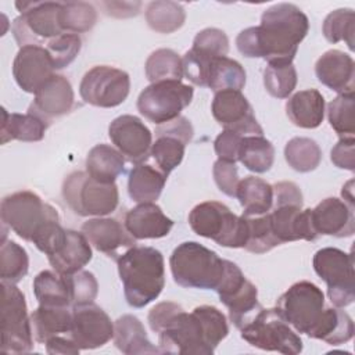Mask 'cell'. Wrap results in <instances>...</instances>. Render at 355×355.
<instances>
[{
	"label": "cell",
	"instance_id": "74e56055",
	"mask_svg": "<svg viewBox=\"0 0 355 355\" xmlns=\"http://www.w3.org/2000/svg\"><path fill=\"white\" fill-rule=\"evenodd\" d=\"M239 161L251 172H268L275 161V147L263 136H244L239 150Z\"/></svg>",
	"mask_w": 355,
	"mask_h": 355
},
{
	"label": "cell",
	"instance_id": "9f6ffc18",
	"mask_svg": "<svg viewBox=\"0 0 355 355\" xmlns=\"http://www.w3.org/2000/svg\"><path fill=\"white\" fill-rule=\"evenodd\" d=\"M46 351L50 355H76L79 354L80 348L76 345V343L71 338L69 334H61L54 336L49 338L46 343Z\"/></svg>",
	"mask_w": 355,
	"mask_h": 355
},
{
	"label": "cell",
	"instance_id": "ab89813d",
	"mask_svg": "<svg viewBox=\"0 0 355 355\" xmlns=\"http://www.w3.org/2000/svg\"><path fill=\"white\" fill-rule=\"evenodd\" d=\"M146 76L151 83L165 80H179L183 78V64L179 54L171 49L153 51L144 65Z\"/></svg>",
	"mask_w": 355,
	"mask_h": 355
},
{
	"label": "cell",
	"instance_id": "d6986e66",
	"mask_svg": "<svg viewBox=\"0 0 355 355\" xmlns=\"http://www.w3.org/2000/svg\"><path fill=\"white\" fill-rule=\"evenodd\" d=\"M108 136L116 150L133 164H140L150 155L153 135L135 115L126 114L115 118L108 126Z\"/></svg>",
	"mask_w": 355,
	"mask_h": 355
},
{
	"label": "cell",
	"instance_id": "7402d4cb",
	"mask_svg": "<svg viewBox=\"0 0 355 355\" xmlns=\"http://www.w3.org/2000/svg\"><path fill=\"white\" fill-rule=\"evenodd\" d=\"M311 220L318 236L349 237L355 232L354 207L336 197L324 198L312 208Z\"/></svg>",
	"mask_w": 355,
	"mask_h": 355
},
{
	"label": "cell",
	"instance_id": "f1b7e54d",
	"mask_svg": "<svg viewBox=\"0 0 355 355\" xmlns=\"http://www.w3.org/2000/svg\"><path fill=\"white\" fill-rule=\"evenodd\" d=\"M114 344L126 355L161 354V349L148 340L140 319L133 315H123L115 320Z\"/></svg>",
	"mask_w": 355,
	"mask_h": 355
},
{
	"label": "cell",
	"instance_id": "44dd1931",
	"mask_svg": "<svg viewBox=\"0 0 355 355\" xmlns=\"http://www.w3.org/2000/svg\"><path fill=\"white\" fill-rule=\"evenodd\" d=\"M75 103L71 82L64 75L54 73L36 93L28 112L50 123L54 118L68 114Z\"/></svg>",
	"mask_w": 355,
	"mask_h": 355
},
{
	"label": "cell",
	"instance_id": "db71d44e",
	"mask_svg": "<svg viewBox=\"0 0 355 355\" xmlns=\"http://www.w3.org/2000/svg\"><path fill=\"white\" fill-rule=\"evenodd\" d=\"M331 162L340 168L355 171V137H341L330 151Z\"/></svg>",
	"mask_w": 355,
	"mask_h": 355
},
{
	"label": "cell",
	"instance_id": "7bdbcfd3",
	"mask_svg": "<svg viewBox=\"0 0 355 355\" xmlns=\"http://www.w3.org/2000/svg\"><path fill=\"white\" fill-rule=\"evenodd\" d=\"M97 22L96 8L86 1H68L61 4L60 25L65 33H83Z\"/></svg>",
	"mask_w": 355,
	"mask_h": 355
},
{
	"label": "cell",
	"instance_id": "ba28073f",
	"mask_svg": "<svg viewBox=\"0 0 355 355\" xmlns=\"http://www.w3.org/2000/svg\"><path fill=\"white\" fill-rule=\"evenodd\" d=\"M276 309L295 331L313 338L324 315V294L315 283L301 280L280 295Z\"/></svg>",
	"mask_w": 355,
	"mask_h": 355
},
{
	"label": "cell",
	"instance_id": "f546056e",
	"mask_svg": "<svg viewBox=\"0 0 355 355\" xmlns=\"http://www.w3.org/2000/svg\"><path fill=\"white\" fill-rule=\"evenodd\" d=\"M31 324L35 340L44 344L54 336L71 333L72 309L69 306L39 305L31 313Z\"/></svg>",
	"mask_w": 355,
	"mask_h": 355
},
{
	"label": "cell",
	"instance_id": "ffe728a7",
	"mask_svg": "<svg viewBox=\"0 0 355 355\" xmlns=\"http://www.w3.org/2000/svg\"><path fill=\"white\" fill-rule=\"evenodd\" d=\"M12 75L24 92L35 94L54 75V64L46 47H19L12 62Z\"/></svg>",
	"mask_w": 355,
	"mask_h": 355
},
{
	"label": "cell",
	"instance_id": "e0dca14e",
	"mask_svg": "<svg viewBox=\"0 0 355 355\" xmlns=\"http://www.w3.org/2000/svg\"><path fill=\"white\" fill-rule=\"evenodd\" d=\"M215 121L227 130L241 136H263V129L258 123L254 110L241 90L226 89L216 92L211 105Z\"/></svg>",
	"mask_w": 355,
	"mask_h": 355
},
{
	"label": "cell",
	"instance_id": "d6a6232c",
	"mask_svg": "<svg viewBox=\"0 0 355 355\" xmlns=\"http://www.w3.org/2000/svg\"><path fill=\"white\" fill-rule=\"evenodd\" d=\"M236 197L244 216H259L273 207V186L261 178L247 176L239 182Z\"/></svg>",
	"mask_w": 355,
	"mask_h": 355
},
{
	"label": "cell",
	"instance_id": "8fae6325",
	"mask_svg": "<svg viewBox=\"0 0 355 355\" xmlns=\"http://www.w3.org/2000/svg\"><path fill=\"white\" fill-rule=\"evenodd\" d=\"M1 345L3 354H26L33 348L31 316L24 293L1 282Z\"/></svg>",
	"mask_w": 355,
	"mask_h": 355
},
{
	"label": "cell",
	"instance_id": "7a4b0ae2",
	"mask_svg": "<svg viewBox=\"0 0 355 355\" xmlns=\"http://www.w3.org/2000/svg\"><path fill=\"white\" fill-rule=\"evenodd\" d=\"M309 31L308 17L291 3L266 8L258 26L241 31L237 50L248 58H263L268 64H293L300 43Z\"/></svg>",
	"mask_w": 355,
	"mask_h": 355
},
{
	"label": "cell",
	"instance_id": "816d5d0a",
	"mask_svg": "<svg viewBox=\"0 0 355 355\" xmlns=\"http://www.w3.org/2000/svg\"><path fill=\"white\" fill-rule=\"evenodd\" d=\"M212 175L218 189L223 194L229 197H236L240 179H239V171L234 162L216 159L212 166Z\"/></svg>",
	"mask_w": 355,
	"mask_h": 355
},
{
	"label": "cell",
	"instance_id": "836d02e7",
	"mask_svg": "<svg viewBox=\"0 0 355 355\" xmlns=\"http://www.w3.org/2000/svg\"><path fill=\"white\" fill-rule=\"evenodd\" d=\"M125 171V157L110 144L94 146L86 157V172L97 182L115 183Z\"/></svg>",
	"mask_w": 355,
	"mask_h": 355
},
{
	"label": "cell",
	"instance_id": "277c9868",
	"mask_svg": "<svg viewBox=\"0 0 355 355\" xmlns=\"http://www.w3.org/2000/svg\"><path fill=\"white\" fill-rule=\"evenodd\" d=\"M116 265L130 306L143 308L158 298L165 286V262L161 251L133 245L116 258Z\"/></svg>",
	"mask_w": 355,
	"mask_h": 355
},
{
	"label": "cell",
	"instance_id": "4fadbf2b",
	"mask_svg": "<svg viewBox=\"0 0 355 355\" xmlns=\"http://www.w3.org/2000/svg\"><path fill=\"white\" fill-rule=\"evenodd\" d=\"M194 90L179 80L151 83L141 90L137 98L139 112L155 125H162L180 116L191 103Z\"/></svg>",
	"mask_w": 355,
	"mask_h": 355
},
{
	"label": "cell",
	"instance_id": "ac0fdd59",
	"mask_svg": "<svg viewBox=\"0 0 355 355\" xmlns=\"http://www.w3.org/2000/svg\"><path fill=\"white\" fill-rule=\"evenodd\" d=\"M71 338L80 349H94L114 338V323L94 302L72 306Z\"/></svg>",
	"mask_w": 355,
	"mask_h": 355
},
{
	"label": "cell",
	"instance_id": "bcb514c9",
	"mask_svg": "<svg viewBox=\"0 0 355 355\" xmlns=\"http://www.w3.org/2000/svg\"><path fill=\"white\" fill-rule=\"evenodd\" d=\"M297 69L293 64H268L263 71L266 92L276 98H287L297 86Z\"/></svg>",
	"mask_w": 355,
	"mask_h": 355
},
{
	"label": "cell",
	"instance_id": "5bb4252c",
	"mask_svg": "<svg viewBox=\"0 0 355 355\" xmlns=\"http://www.w3.org/2000/svg\"><path fill=\"white\" fill-rule=\"evenodd\" d=\"M216 293L220 302L229 309V318L237 329L247 324L262 309L257 287L232 261L225 259V273L216 287Z\"/></svg>",
	"mask_w": 355,
	"mask_h": 355
},
{
	"label": "cell",
	"instance_id": "60d3db41",
	"mask_svg": "<svg viewBox=\"0 0 355 355\" xmlns=\"http://www.w3.org/2000/svg\"><path fill=\"white\" fill-rule=\"evenodd\" d=\"M284 158L288 166L297 172L315 171L322 161L319 144L309 137H293L286 143Z\"/></svg>",
	"mask_w": 355,
	"mask_h": 355
},
{
	"label": "cell",
	"instance_id": "7c38bea8",
	"mask_svg": "<svg viewBox=\"0 0 355 355\" xmlns=\"http://www.w3.org/2000/svg\"><path fill=\"white\" fill-rule=\"evenodd\" d=\"M316 275L327 284L330 302L337 308L348 306L355 300L354 257L336 247H324L312 259Z\"/></svg>",
	"mask_w": 355,
	"mask_h": 355
},
{
	"label": "cell",
	"instance_id": "e575fe53",
	"mask_svg": "<svg viewBox=\"0 0 355 355\" xmlns=\"http://www.w3.org/2000/svg\"><path fill=\"white\" fill-rule=\"evenodd\" d=\"M33 293L39 305L69 306L71 293L67 276L55 270H42L33 279Z\"/></svg>",
	"mask_w": 355,
	"mask_h": 355
},
{
	"label": "cell",
	"instance_id": "b9f144b4",
	"mask_svg": "<svg viewBox=\"0 0 355 355\" xmlns=\"http://www.w3.org/2000/svg\"><path fill=\"white\" fill-rule=\"evenodd\" d=\"M29 269V258L18 243L3 240L0 245V277L3 283L17 284Z\"/></svg>",
	"mask_w": 355,
	"mask_h": 355
},
{
	"label": "cell",
	"instance_id": "30bf717a",
	"mask_svg": "<svg viewBox=\"0 0 355 355\" xmlns=\"http://www.w3.org/2000/svg\"><path fill=\"white\" fill-rule=\"evenodd\" d=\"M240 331L243 340L263 351H276L286 355H297L302 351L301 337L276 308L259 309Z\"/></svg>",
	"mask_w": 355,
	"mask_h": 355
},
{
	"label": "cell",
	"instance_id": "680465c9",
	"mask_svg": "<svg viewBox=\"0 0 355 355\" xmlns=\"http://www.w3.org/2000/svg\"><path fill=\"white\" fill-rule=\"evenodd\" d=\"M341 196L344 198V201L347 204H349L351 207H354V180H348L344 186H343V190H341Z\"/></svg>",
	"mask_w": 355,
	"mask_h": 355
},
{
	"label": "cell",
	"instance_id": "603a6c76",
	"mask_svg": "<svg viewBox=\"0 0 355 355\" xmlns=\"http://www.w3.org/2000/svg\"><path fill=\"white\" fill-rule=\"evenodd\" d=\"M82 233L90 245L110 258H118L121 250H128L136 244L125 226L112 218L89 219L82 225Z\"/></svg>",
	"mask_w": 355,
	"mask_h": 355
},
{
	"label": "cell",
	"instance_id": "6da1fadb",
	"mask_svg": "<svg viewBox=\"0 0 355 355\" xmlns=\"http://www.w3.org/2000/svg\"><path fill=\"white\" fill-rule=\"evenodd\" d=\"M147 320L158 333L161 354L211 355L229 333L226 316L212 305L187 313L179 304L164 301L151 308Z\"/></svg>",
	"mask_w": 355,
	"mask_h": 355
},
{
	"label": "cell",
	"instance_id": "f5cc1de1",
	"mask_svg": "<svg viewBox=\"0 0 355 355\" xmlns=\"http://www.w3.org/2000/svg\"><path fill=\"white\" fill-rule=\"evenodd\" d=\"M243 137L244 136L233 130L223 129L214 141V148L218 155V159L236 164L239 161V150Z\"/></svg>",
	"mask_w": 355,
	"mask_h": 355
},
{
	"label": "cell",
	"instance_id": "681fc988",
	"mask_svg": "<svg viewBox=\"0 0 355 355\" xmlns=\"http://www.w3.org/2000/svg\"><path fill=\"white\" fill-rule=\"evenodd\" d=\"M191 49L211 58L226 57L229 53V39L218 28H205L196 35Z\"/></svg>",
	"mask_w": 355,
	"mask_h": 355
},
{
	"label": "cell",
	"instance_id": "3957f363",
	"mask_svg": "<svg viewBox=\"0 0 355 355\" xmlns=\"http://www.w3.org/2000/svg\"><path fill=\"white\" fill-rule=\"evenodd\" d=\"M0 215L3 226L33 243L47 257L65 241L67 229L60 225L58 212L33 191L21 190L4 197Z\"/></svg>",
	"mask_w": 355,
	"mask_h": 355
},
{
	"label": "cell",
	"instance_id": "f35d334b",
	"mask_svg": "<svg viewBox=\"0 0 355 355\" xmlns=\"http://www.w3.org/2000/svg\"><path fill=\"white\" fill-rule=\"evenodd\" d=\"M244 85L245 71L239 61L226 55L218 57L211 62L207 76V87L216 93L226 89L241 90Z\"/></svg>",
	"mask_w": 355,
	"mask_h": 355
},
{
	"label": "cell",
	"instance_id": "2e32d148",
	"mask_svg": "<svg viewBox=\"0 0 355 355\" xmlns=\"http://www.w3.org/2000/svg\"><path fill=\"white\" fill-rule=\"evenodd\" d=\"M193 126L184 116H178L173 121L157 126V139L151 146L150 155L164 175L168 176L180 165L184 157L186 146L193 139Z\"/></svg>",
	"mask_w": 355,
	"mask_h": 355
},
{
	"label": "cell",
	"instance_id": "4316f807",
	"mask_svg": "<svg viewBox=\"0 0 355 355\" xmlns=\"http://www.w3.org/2000/svg\"><path fill=\"white\" fill-rule=\"evenodd\" d=\"M93 257L92 247L86 236L80 232L67 229V237L62 245L51 255H49V262L53 269L62 275L71 276L86 266Z\"/></svg>",
	"mask_w": 355,
	"mask_h": 355
},
{
	"label": "cell",
	"instance_id": "c3c4849f",
	"mask_svg": "<svg viewBox=\"0 0 355 355\" xmlns=\"http://www.w3.org/2000/svg\"><path fill=\"white\" fill-rule=\"evenodd\" d=\"M44 47L51 57L54 69H62L78 57L82 47V40L79 35L62 33L51 39Z\"/></svg>",
	"mask_w": 355,
	"mask_h": 355
},
{
	"label": "cell",
	"instance_id": "d590c367",
	"mask_svg": "<svg viewBox=\"0 0 355 355\" xmlns=\"http://www.w3.org/2000/svg\"><path fill=\"white\" fill-rule=\"evenodd\" d=\"M354 331V320L343 308L326 306L313 338L322 340L330 345H340L352 340Z\"/></svg>",
	"mask_w": 355,
	"mask_h": 355
},
{
	"label": "cell",
	"instance_id": "8992f818",
	"mask_svg": "<svg viewBox=\"0 0 355 355\" xmlns=\"http://www.w3.org/2000/svg\"><path fill=\"white\" fill-rule=\"evenodd\" d=\"M191 230L227 248H244L248 240V223L244 215H234L225 204L204 201L189 214Z\"/></svg>",
	"mask_w": 355,
	"mask_h": 355
},
{
	"label": "cell",
	"instance_id": "4dcf8cb0",
	"mask_svg": "<svg viewBox=\"0 0 355 355\" xmlns=\"http://www.w3.org/2000/svg\"><path fill=\"white\" fill-rule=\"evenodd\" d=\"M166 175L150 164H136L128 178L129 197L136 202H154L162 193Z\"/></svg>",
	"mask_w": 355,
	"mask_h": 355
},
{
	"label": "cell",
	"instance_id": "83f0119b",
	"mask_svg": "<svg viewBox=\"0 0 355 355\" xmlns=\"http://www.w3.org/2000/svg\"><path fill=\"white\" fill-rule=\"evenodd\" d=\"M324 105V98L319 90L305 89L287 100L286 114L295 126L315 129L323 122Z\"/></svg>",
	"mask_w": 355,
	"mask_h": 355
},
{
	"label": "cell",
	"instance_id": "8d00e7d4",
	"mask_svg": "<svg viewBox=\"0 0 355 355\" xmlns=\"http://www.w3.org/2000/svg\"><path fill=\"white\" fill-rule=\"evenodd\" d=\"M146 21L158 33H172L180 29L186 21V11L180 3L157 0L146 7Z\"/></svg>",
	"mask_w": 355,
	"mask_h": 355
},
{
	"label": "cell",
	"instance_id": "11a10c76",
	"mask_svg": "<svg viewBox=\"0 0 355 355\" xmlns=\"http://www.w3.org/2000/svg\"><path fill=\"white\" fill-rule=\"evenodd\" d=\"M273 202L276 205H298L302 207V193L294 182H279L273 186Z\"/></svg>",
	"mask_w": 355,
	"mask_h": 355
},
{
	"label": "cell",
	"instance_id": "1f68e13d",
	"mask_svg": "<svg viewBox=\"0 0 355 355\" xmlns=\"http://www.w3.org/2000/svg\"><path fill=\"white\" fill-rule=\"evenodd\" d=\"M47 125V122L31 112L10 114L3 108V121L0 128L1 144H6L11 140L40 141L44 137Z\"/></svg>",
	"mask_w": 355,
	"mask_h": 355
},
{
	"label": "cell",
	"instance_id": "ee69618b",
	"mask_svg": "<svg viewBox=\"0 0 355 355\" xmlns=\"http://www.w3.org/2000/svg\"><path fill=\"white\" fill-rule=\"evenodd\" d=\"M322 32L327 42H345L348 49L354 50L355 12L352 8H337L327 14L323 21Z\"/></svg>",
	"mask_w": 355,
	"mask_h": 355
},
{
	"label": "cell",
	"instance_id": "484cf974",
	"mask_svg": "<svg viewBox=\"0 0 355 355\" xmlns=\"http://www.w3.org/2000/svg\"><path fill=\"white\" fill-rule=\"evenodd\" d=\"M125 229L135 240L161 239L169 234L173 220L154 202H140L125 215Z\"/></svg>",
	"mask_w": 355,
	"mask_h": 355
},
{
	"label": "cell",
	"instance_id": "5b68a950",
	"mask_svg": "<svg viewBox=\"0 0 355 355\" xmlns=\"http://www.w3.org/2000/svg\"><path fill=\"white\" fill-rule=\"evenodd\" d=\"M169 266L175 283L184 288L216 290L225 273V259L197 241L179 244Z\"/></svg>",
	"mask_w": 355,
	"mask_h": 355
},
{
	"label": "cell",
	"instance_id": "f907efd6",
	"mask_svg": "<svg viewBox=\"0 0 355 355\" xmlns=\"http://www.w3.org/2000/svg\"><path fill=\"white\" fill-rule=\"evenodd\" d=\"M67 279L69 284L72 306L94 302L98 294V283L92 272L79 270L71 276H67Z\"/></svg>",
	"mask_w": 355,
	"mask_h": 355
},
{
	"label": "cell",
	"instance_id": "9c48e42d",
	"mask_svg": "<svg viewBox=\"0 0 355 355\" xmlns=\"http://www.w3.org/2000/svg\"><path fill=\"white\" fill-rule=\"evenodd\" d=\"M58 1H17L21 12L12 22L11 32L19 47L46 46L51 39L65 33L60 25Z\"/></svg>",
	"mask_w": 355,
	"mask_h": 355
},
{
	"label": "cell",
	"instance_id": "d4e9b609",
	"mask_svg": "<svg viewBox=\"0 0 355 355\" xmlns=\"http://www.w3.org/2000/svg\"><path fill=\"white\" fill-rule=\"evenodd\" d=\"M315 73L318 80L338 94H354L355 89V62L352 57L341 50H327L316 64Z\"/></svg>",
	"mask_w": 355,
	"mask_h": 355
},
{
	"label": "cell",
	"instance_id": "f6af8a7d",
	"mask_svg": "<svg viewBox=\"0 0 355 355\" xmlns=\"http://www.w3.org/2000/svg\"><path fill=\"white\" fill-rule=\"evenodd\" d=\"M355 100L354 94H338L327 105L330 126L341 137H355Z\"/></svg>",
	"mask_w": 355,
	"mask_h": 355
},
{
	"label": "cell",
	"instance_id": "cb8c5ba5",
	"mask_svg": "<svg viewBox=\"0 0 355 355\" xmlns=\"http://www.w3.org/2000/svg\"><path fill=\"white\" fill-rule=\"evenodd\" d=\"M268 215L273 234L280 244L297 240L313 241L318 237L311 220V208L302 209L298 205H276Z\"/></svg>",
	"mask_w": 355,
	"mask_h": 355
},
{
	"label": "cell",
	"instance_id": "6f0895ef",
	"mask_svg": "<svg viewBox=\"0 0 355 355\" xmlns=\"http://www.w3.org/2000/svg\"><path fill=\"white\" fill-rule=\"evenodd\" d=\"M105 14L115 18H129L139 14L140 1H105L103 3Z\"/></svg>",
	"mask_w": 355,
	"mask_h": 355
},
{
	"label": "cell",
	"instance_id": "9a60e30c",
	"mask_svg": "<svg viewBox=\"0 0 355 355\" xmlns=\"http://www.w3.org/2000/svg\"><path fill=\"white\" fill-rule=\"evenodd\" d=\"M130 92L128 72L110 65H96L89 69L79 85L82 100L100 108H112L122 104Z\"/></svg>",
	"mask_w": 355,
	"mask_h": 355
},
{
	"label": "cell",
	"instance_id": "52a82bcc",
	"mask_svg": "<svg viewBox=\"0 0 355 355\" xmlns=\"http://www.w3.org/2000/svg\"><path fill=\"white\" fill-rule=\"evenodd\" d=\"M62 198L76 215L105 216L116 209L119 191L115 183H101L87 172L76 171L65 178Z\"/></svg>",
	"mask_w": 355,
	"mask_h": 355
},
{
	"label": "cell",
	"instance_id": "7dc6e473",
	"mask_svg": "<svg viewBox=\"0 0 355 355\" xmlns=\"http://www.w3.org/2000/svg\"><path fill=\"white\" fill-rule=\"evenodd\" d=\"M248 223V240L245 250L254 254H263L280 245L279 240L273 234L269 215L263 214L259 216H245Z\"/></svg>",
	"mask_w": 355,
	"mask_h": 355
}]
</instances>
